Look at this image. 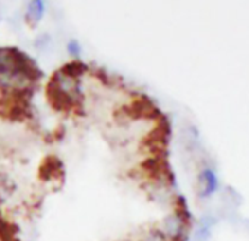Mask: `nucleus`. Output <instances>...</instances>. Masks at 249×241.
<instances>
[{"instance_id":"f257e3e1","label":"nucleus","mask_w":249,"mask_h":241,"mask_svg":"<svg viewBox=\"0 0 249 241\" xmlns=\"http://www.w3.org/2000/svg\"><path fill=\"white\" fill-rule=\"evenodd\" d=\"M31 87H14L9 94L0 97V116L8 120H24L31 116Z\"/></svg>"},{"instance_id":"f03ea898","label":"nucleus","mask_w":249,"mask_h":241,"mask_svg":"<svg viewBox=\"0 0 249 241\" xmlns=\"http://www.w3.org/2000/svg\"><path fill=\"white\" fill-rule=\"evenodd\" d=\"M120 116L128 119H151L157 120L163 116L161 110L154 104V101L147 96H138L128 106L120 109Z\"/></svg>"},{"instance_id":"7ed1b4c3","label":"nucleus","mask_w":249,"mask_h":241,"mask_svg":"<svg viewBox=\"0 0 249 241\" xmlns=\"http://www.w3.org/2000/svg\"><path fill=\"white\" fill-rule=\"evenodd\" d=\"M47 100L50 103V106L54 110H62V112H68L72 109H76L81 106L82 99L81 97H75L66 91H63L53 80L47 84Z\"/></svg>"},{"instance_id":"20e7f679","label":"nucleus","mask_w":249,"mask_h":241,"mask_svg":"<svg viewBox=\"0 0 249 241\" xmlns=\"http://www.w3.org/2000/svg\"><path fill=\"white\" fill-rule=\"evenodd\" d=\"M63 175L62 162L57 156H49L40 168V178H60Z\"/></svg>"},{"instance_id":"39448f33","label":"nucleus","mask_w":249,"mask_h":241,"mask_svg":"<svg viewBox=\"0 0 249 241\" xmlns=\"http://www.w3.org/2000/svg\"><path fill=\"white\" fill-rule=\"evenodd\" d=\"M88 69V66L84 63V62H79V60H72L69 63H66L62 69H59L57 72L62 74L63 77L69 78V80H78L85 71Z\"/></svg>"},{"instance_id":"423d86ee","label":"nucleus","mask_w":249,"mask_h":241,"mask_svg":"<svg viewBox=\"0 0 249 241\" xmlns=\"http://www.w3.org/2000/svg\"><path fill=\"white\" fill-rule=\"evenodd\" d=\"M201 184H202L201 196H204V197L211 196L217 190V177L210 168L204 169V172L201 175Z\"/></svg>"},{"instance_id":"0eeeda50","label":"nucleus","mask_w":249,"mask_h":241,"mask_svg":"<svg viewBox=\"0 0 249 241\" xmlns=\"http://www.w3.org/2000/svg\"><path fill=\"white\" fill-rule=\"evenodd\" d=\"M18 226L9 223L3 218H0V241H19Z\"/></svg>"},{"instance_id":"6e6552de","label":"nucleus","mask_w":249,"mask_h":241,"mask_svg":"<svg viewBox=\"0 0 249 241\" xmlns=\"http://www.w3.org/2000/svg\"><path fill=\"white\" fill-rule=\"evenodd\" d=\"M44 14V3L43 2H30L28 5V20L37 22Z\"/></svg>"},{"instance_id":"1a4fd4ad","label":"nucleus","mask_w":249,"mask_h":241,"mask_svg":"<svg viewBox=\"0 0 249 241\" xmlns=\"http://www.w3.org/2000/svg\"><path fill=\"white\" fill-rule=\"evenodd\" d=\"M68 47H69V52H71V53H73V55H79V46H78V43H76L75 40H73V41H71Z\"/></svg>"}]
</instances>
